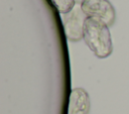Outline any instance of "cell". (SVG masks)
I'll use <instances>...</instances> for the list:
<instances>
[{
  "mask_svg": "<svg viewBox=\"0 0 129 114\" xmlns=\"http://www.w3.org/2000/svg\"><path fill=\"white\" fill-rule=\"evenodd\" d=\"M54 8L59 13H68L76 4L75 0H50Z\"/></svg>",
  "mask_w": 129,
  "mask_h": 114,
  "instance_id": "5b68a950",
  "label": "cell"
},
{
  "mask_svg": "<svg viewBox=\"0 0 129 114\" xmlns=\"http://www.w3.org/2000/svg\"><path fill=\"white\" fill-rule=\"evenodd\" d=\"M90 96L83 88H75L71 91L68 114H89Z\"/></svg>",
  "mask_w": 129,
  "mask_h": 114,
  "instance_id": "277c9868",
  "label": "cell"
},
{
  "mask_svg": "<svg viewBox=\"0 0 129 114\" xmlns=\"http://www.w3.org/2000/svg\"><path fill=\"white\" fill-rule=\"evenodd\" d=\"M81 6L87 17L98 19L109 27L115 23V8L109 0H82Z\"/></svg>",
  "mask_w": 129,
  "mask_h": 114,
  "instance_id": "3957f363",
  "label": "cell"
},
{
  "mask_svg": "<svg viewBox=\"0 0 129 114\" xmlns=\"http://www.w3.org/2000/svg\"><path fill=\"white\" fill-rule=\"evenodd\" d=\"M83 39L99 59L108 58L113 52V42L109 26L98 19L89 17L86 19Z\"/></svg>",
  "mask_w": 129,
  "mask_h": 114,
  "instance_id": "6da1fadb",
  "label": "cell"
},
{
  "mask_svg": "<svg viewBox=\"0 0 129 114\" xmlns=\"http://www.w3.org/2000/svg\"><path fill=\"white\" fill-rule=\"evenodd\" d=\"M87 15L82 9L81 2H76L75 6L64 14L63 28L67 38L72 42L80 41L84 36V26Z\"/></svg>",
  "mask_w": 129,
  "mask_h": 114,
  "instance_id": "7a4b0ae2",
  "label": "cell"
}]
</instances>
